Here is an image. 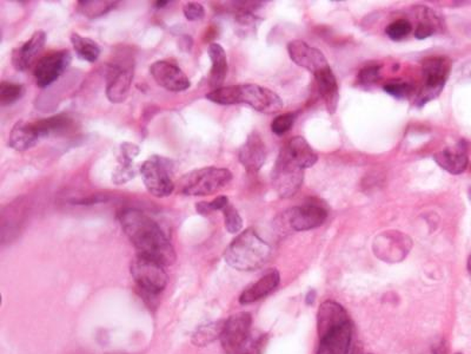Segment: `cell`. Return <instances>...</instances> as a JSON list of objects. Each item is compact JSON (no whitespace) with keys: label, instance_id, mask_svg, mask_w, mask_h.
Returning a JSON list of instances; mask_svg holds the SVG:
<instances>
[{"label":"cell","instance_id":"cell-39","mask_svg":"<svg viewBox=\"0 0 471 354\" xmlns=\"http://www.w3.org/2000/svg\"><path fill=\"white\" fill-rule=\"evenodd\" d=\"M236 354H261V345L259 342H247L242 350Z\"/></svg>","mask_w":471,"mask_h":354},{"label":"cell","instance_id":"cell-25","mask_svg":"<svg viewBox=\"0 0 471 354\" xmlns=\"http://www.w3.org/2000/svg\"><path fill=\"white\" fill-rule=\"evenodd\" d=\"M283 149L288 152L289 156L303 169L311 168L317 163V154L313 152L308 141L302 136H296L290 139L288 143L284 145Z\"/></svg>","mask_w":471,"mask_h":354},{"label":"cell","instance_id":"cell-2","mask_svg":"<svg viewBox=\"0 0 471 354\" xmlns=\"http://www.w3.org/2000/svg\"><path fill=\"white\" fill-rule=\"evenodd\" d=\"M206 99L221 106L247 104L263 114L271 115L283 109L282 98L270 88L257 84L229 85L206 93Z\"/></svg>","mask_w":471,"mask_h":354},{"label":"cell","instance_id":"cell-14","mask_svg":"<svg viewBox=\"0 0 471 354\" xmlns=\"http://www.w3.org/2000/svg\"><path fill=\"white\" fill-rule=\"evenodd\" d=\"M150 73L159 86L171 93H183L191 86L185 72L170 60H157L151 64Z\"/></svg>","mask_w":471,"mask_h":354},{"label":"cell","instance_id":"cell-41","mask_svg":"<svg viewBox=\"0 0 471 354\" xmlns=\"http://www.w3.org/2000/svg\"><path fill=\"white\" fill-rule=\"evenodd\" d=\"M434 354H446V347L444 342L438 344L434 347Z\"/></svg>","mask_w":471,"mask_h":354},{"label":"cell","instance_id":"cell-18","mask_svg":"<svg viewBox=\"0 0 471 354\" xmlns=\"http://www.w3.org/2000/svg\"><path fill=\"white\" fill-rule=\"evenodd\" d=\"M348 322H350L348 313L337 303L328 300L319 306L317 313V332L319 339L333 333Z\"/></svg>","mask_w":471,"mask_h":354},{"label":"cell","instance_id":"cell-27","mask_svg":"<svg viewBox=\"0 0 471 354\" xmlns=\"http://www.w3.org/2000/svg\"><path fill=\"white\" fill-rule=\"evenodd\" d=\"M71 43L78 58L88 63H95L100 56V47L95 40L80 36L78 32L71 34Z\"/></svg>","mask_w":471,"mask_h":354},{"label":"cell","instance_id":"cell-11","mask_svg":"<svg viewBox=\"0 0 471 354\" xmlns=\"http://www.w3.org/2000/svg\"><path fill=\"white\" fill-rule=\"evenodd\" d=\"M72 56L70 51H53L38 60L34 69L36 84L39 88H47L53 84L59 77L67 71L71 64Z\"/></svg>","mask_w":471,"mask_h":354},{"label":"cell","instance_id":"cell-17","mask_svg":"<svg viewBox=\"0 0 471 354\" xmlns=\"http://www.w3.org/2000/svg\"><path fill=\"white\" fill-rule=\"evenodd\" d=\"M238 160L247 173H258L262 169L267 160V148L259 134L252 132L247 136L245 143L239 149Z\"/></svg>","mask_w":471,"mask_h":354},{"label":"cell","instance_id":"cell-32","mask_svg":"<svg viewBox=\"0 0 471 354\" xmlns=\"http://www.w3.org/2000/svg\"><path fill=\"white\" fill-rule=\"evenodd\" d=\"M411 30H413V25L410 21L407 19H398L387 26L385 34H388L389 38L391 40L398 42L404 39L411 32Z\"/></svg>","mask_w":471,"mask_h":354},{"label":"cell","instance_id":"cell-13","mask_svg":"<svg viewBox=\"0 0 471 354\" xmlns=\"http://www.w3.org/2000/svg\"><path fill=\"white\" fill-rule=\"evenodd\" d=\"M252 318L250 313L241 312L230 316L224 324L221 342L228 354H236L249 342Z\"/></svg>","mask_w":471,"mask_h":354},{"label":"cell","instance_id":"cell-24","mask_svg":"<svg viewBox=\"0 0 471 354\" xmlns=\"http://www.w3.org/2000/svg\"><path fill=\"white\" fill-rule=\"evenodd\" d=\"M42 139L34 127V122L27 123L19 121L13 126L9 135V145L13 150L26 152L38 143Z\"/></svg>","mask_w":471,"mask_h":354},{"label":"cell","instance_id":"cell-28","mask_svg":"<svg viewBox=\"0 0 471 354\" xmlns=\"http://www.w3.org/2000/svg\"><path fill=\"white\" fill-rule=\"evenodd\" d=\"M34 124L37 129L38 134L43 139L46 136L59 134V132L67 130L72 126V119L67 115L59 114L44 118V119H39L37 122H34Z\"/></svg>","mask_w":471,"mask_h":354},{"label":"cell","instance_id":"cell-23","mask_svg":"<svg viewBox=\"0 0 471 354\" xmlns=\"http://www.w3.org/2000/svg\"><path fill=\"white\" fill-rule=\"evenodd\" d=\"M208 57L211 59V70L208 76V83L210 86L215 88H221L224 83L226 76H228V58L224 47L219 45L218 43H211L208 45Z\"/></svg>","mask_w":471,"mask_h":354},{"label":"cell","instance_id":"cell-5","mask_svg":"<svg viewBox=\"0 0 471 354\" xmlns=\"http://www.w3.org/2000/svg\"><path fill=\"white\" fill-rule=\"evenodd\" d=\"M139 172L146 190L154 198H167L175 191V165L170 158L154 155L143 162Z\"/></svg>","mask_w":471,"mask_h":354},{"label":"cell","instance_id":"cell-35","mask_svg":"<svg viewBox=\"0 0 471 354\" xmlns=\"http://www.w3.org/2000/svg\"><path fill=\"white\" fill-rule=\"evenodd\" d=\"M229 204V198L226 196V195H219L217 198H213V201H210V202H204V201L197 202L196 211L200 215H208L213 211H224Z\"/></svg>","mask_w":471,"mask_h":354},{"label":"cell","instance_id":"cell-33","mask_svg":"<svg viewBox=\"0 0 471 354\" xmlns=\"http://www.w3.org/2000/svg\"><path fill=\"white\" fill-rule=\"evenodd\" d=\"M223 215H224L226 231L230 234H239L243 228V219L242 216L239 215L237 209L232 204H229L223 211Z\"/></svg>","mask_w":471,"mask_h":354},{"label":"cell","instance_id":"cell-42","mask_svg":"<svg viewBox=\"0 0 471 354\" xmlns=\"http://www.w3.org/2000/svg\"><path fill=\"white\" fill-rule=\"evenodd\" d=\"M315 296H316V293H315V291H311L309 292L308 294H306V298H305V303H306V305H309V306H311V305L315 303Z\"/></svg>","mask_w":471,"mask_h":354},{"label":"cell","instance_id":"cell-10","mask_svg":"<svg viewBox=\"0 0 471 354\" xmlns=\"http://www.w3.org/2000/svg\"><path fill=\"white\" fill-rule=\"evenodd\" d=\"M134 80V60L118 57L106 70V97L111 103H121L128 97Z\"/></svg>","mask_w":471,"mask_h":354},{"label":"cell","instance_id":"cell-16","mask_svg":"<svg viewBox=\"0 0 471 354\" xmlns=\"http://www.w3.org/2000/svg\"><path fill=\"white\" fill-rule=\"evenodd\" d=\"M45 43V31L43 30L36 31L29 40L23 43L21 45L12 51L11 62H12L13 68L21 72L27 71L29 68H32V65L37 60L38 56L42 54Z\"/></svg>","mask_w":471,"mask_h":354},{"label":"cell","instance_id":"cell-22","mask_svg":"<svg viewBox=\"0 0 471 354\" xmlns=\"http://www.w3.org/2000/svg\"><path fill=\"white\" fill-rule=\"evenodd\" d=\"M352 327L351 322L343 324L342 327L328 334L321 339V345L317 354H349L351 347Z\"/></svg>","mask_w":471,"mask_h":354},{"label":"cell","instance_id":"cell-26","mask_svg":"<svg viewBox=\"0 0 471 354\" xmlns=\"http://www.w3.org/2000/svg\"><path fill=\"white\" fill-rule=\"evenodd\" d=\"M317 80L318 90L321 93L323 101L326 103V109L329 114L334 115L337 110L338 101H339V88H338L337 80L335 77L331 68L326 71L321 72L315 76Z\"/></svg>","mask_w":471,"mask_h":354},{"label":"cell","instance_id":"cell-19","mask_svg":"<svg viewBox=\"0 0 471 354\" xmlns=\"http://www.w3.org/2000/svg\"><path fill=\"white\" fill-rule=\"evenodd\" d=\"M434 160L441 168L452 175H459L468 168V144L459 141L454 147L446 148L442 152L435 154Z\"/></svg>","mask_w":471,"mask_h":354},{"label":"cell","instance_id":"cell-1","mask_svg":"<svg viewBox=\"0 0 471 354\" xmlns=\"http://www.w3.org/2000/svg\"><path fill=\"white\" fill-rule=\"evenodd\" d=\"M119 224L138 254L171 266L176 260L175 248L159 224L138 209H125L119 214Z\"/></svg>","mask_w":471,"mask_h":354},{"label":"cell","instance_id":"cell-20","mask_svg":"<svg viewBox=\"0 0 471 354\" xmlns=\"http://www.w3.org/2000/svg\"><path fill=\"white\" fill-rule=\"evenodd\" d=\"M139 155V147L131 142L121 144L118 155V165L113 170L112 182L117 186L125 185L136 176L134 161Z\"/></svg>","mask_w":471,"mask_h":354},{"label":"cell","instance_id":"cell-31","mask_svg":"<svg viewBox=\"0 0 471 354\" xmlns=\"http://www.w3.org/2000/svg\"><path fill=\"white\" fill-rule=\"evenodd\" d=\"M25 93L24 85L3 80L0 83V103L1 106H11L19 101Z\"/></svg>","mask_w":471,"mask_h":354},{"label":"cell","instance_id":"cell-12","mask_svg":"<svg viewBox=\"0 0 471 354\" xmlns=\"http://www.w3.org/2000/svg\"><path fill=\"white\" fill-rule=\"evenodd\" d=\"M411 247V239L397 231L382 233L376 237L372 245L376 257L385 262H400L404 260Z\"/></svg>","mask_w":471,"mask_h":354},{"label":"cell","instance_id":"cell-36","mask_svg":"<svg viewBox=\"0 0 471 354\" xmlns=\"http://www.w3.org/2000/svg\"><path fill=\"white\" fill-rule=\"evenodd\" d=\"M296 119V115L293 113H289V114H283L276 117L271 123V130L274 134L277 136H282L288 132L291 129L293 123Z\"/></svg>","mask_w":471,"mask_h":354},{"label":"cell","instance_id":"cell-38","mask_svg":"<svg viewBox=\"0 0 471 354\" xmlns=\"http://www.w3.org/2000/svg\"><path fill=\"white\" fill-rule=\"evenodd\" d=\"M183 13L188 21H200L205 16L204 6L196 1H189L183 6Z\"/></svg>","mask_w":471,"mask_h":354},{"label":"cell","instance_id":"cell-9","mask_svg":"<svg viewBox=\"0 0 471 354\" xmlns=\"http://www.w3.org/2000/svg\"><path fill=\"white\" fill-rule=\"evenodd\" d=\"M165 266L160 262L137 254L130 265V272L134 283L144 293L157 295L165 290L167 285V273Z\"/></svg>","mask_w":471,"mask_h":354},{"label":"cell","instance_id":"cell-15","mask_svg":"<svg viewBox=\"0 0 471 354\" xmlns=\"http://www.w3.org/2000/svg\"><path fill=\"white\" fill-rule=\"evenodd\" d=\"M288 52L293 63L300 68H304L316 76L321 72L330 69L328 59L322 51L316 47H310L303 40H292L289 43Z\"/></svg>","mask_w":471,"mask_h":354},{"label":"cell","instance_id":"cell-8","mask_svg":"<svg viewBox=\"0 0 471 354\" xmlns=\"http://www.w3.org/2000/svg\"><path fill=\"white\" fill-rule=\"evenodd\" d=\"M271 182L276 193L282 198L296 195L304 182V169L297 165L283 148L272 169Z\"/></svg>","mask_w":471,"mask_h":354},{"label":"cell","instance_id":"cell-45","mask_svg":"<svg viewBox=\"0 0 471 354\" xmlns=\"http://www.w3.org/2000/svg\"><path fill=\"white\" fill-rule=\"evenodd\" d=\"M456 354H462V353H456Z\"/></svg>","mask_w":471,"mask_h":354},{"label":"cell","instance_id":"cell-40","mask_svg":"<svg viewBox=\"0 0 471 354\" xmlns=\"http://www.w3.org/2000/svg\"><path fill=\"white\" fill-rule=\"evenodd\" d=\"M462 75L466 80H471V60L464 64L462 68Z\"/></svg>","mask_w":471,"mask_h":354},{"label":"cell","instance_id":"cell-21","mask_svg":"<svg viewBox=\"0 0 471 354\" xmlns=\"http://www.w3.org/2000/svg\"><path fill=\"white\" fill-rule=\"evenodd\" d=\"M280 275L278 270H272L267 272V274L259 279L257 283L247 287L245 291L243 292L239 296V303L242 305H249L263 299L271 292L275 291L280 285Z\"/></svg>","mask_w":471,"mask_h":354},{"label":"cell","instance_id":"cell-43","mask_svg":"<svg viewBox=\"0 0 471 354\" xmlns=\"http://www.w3.org/2000/svg\"><path fill=\"white\" fill-rule=\"evenodd\" d=\"M169 4H170L169 0H162V1L159 0V1H156V3H154V6H156L157 9H163V8H165V6Z\"/></svg>","mask_w":471,"mask_h":354},{"label":"cell","instance_id":"cell-34","mask_svg":"<svg viewBox=\"0 0 471 354\" xmlns=\"http://www.w3.org/2000/svg\"><path fill=\"white\" fill-rule=\"evenodd\" d=\"M384 90L392 97L397 98V99H404V98H409L413 95L415 88H413V84L407 83V82L394 80V82H389L388 84L384 85Z\"/></svg>","mask_w":471,"mask_h":354},{"label":"cell","instance_id":"cell-6","mask_svg":"<svg viewBox=\"0 0 471 354\" xmlns=\"http://www.w3.org/2000/svg\"><path fill=\"white\" fill-rule=\"evenodd\" d=\"M326 217L328 211L321 204L304 203L283 211L276 220V226L282 233L305 232L321 227Z\"/></svg>","mask_w":471,"mask_h":354},{"label":"cell","instance_id":"cell-44","mask_svg":"<svg viewBox=\"0 0 471 354\" xmlns=\"http://www.w3.org/2000/svg\"><path fill=\"white\" fill-rule=\"evenodd\" d=\"M468 272H469V274L471 276V255L469 257V260H468Z\"/></svg>","mask_w":471,"mask_h":354},{"label":"cell","instance_id":"cell-30","mask_svg":"<svg viewBox=\"0 0 471 354\" xmlns=\"http://www.w3.org/2000/svg\"><path fill=\"white\" fill-rule=\"evenodd\" d=\"M117 1H108V0H95V1L83 0V1H78V9L85 17L95 19L109 13L111 10L117 6Z\"/></svg>","mask_w":471,"mask_h":354},{"label":"cell","instance_id":"cell-3","mask_svg":"<svg viewBox=\"0 0 471 354\" xmlns=\"http://www.w3.org/2000/svg\"><path fill=\"white\" fill-rule=\"evenodd\" d=\"M270 257L271 247L252 228L239 233L224 253L226 263L242 272L262 268Z\"/></svg>","mask_w":471,"mask_h":354},{"label":"cell","instance_id":"cell-4","mask_svg":"<svg viewBox=\"0 0 471 354\" xmlns=\"http://www.w3.org/2000/svg\"><path fill=\"white\" fill-rule=\"evenodd\" d=\"M232 173L229 169L206 167L185 174L180 180V191L186 196H208L229 185Z\"/></svg>","mask_w":471,"mask_h":354},{"label":"cell","instance_id":"cell-7","mask_svg":"<svg viewBox=\"0 0 471 354\" xmlns=\"http://www.w3.org/2000/svg\"><path fill=\"white\" fill-rule=\"evenodd\" d=\"M450 71L451 60L448 57H430L423 62V85L417 93L416 106L422 108L441 95Z\"/></svg>","mask_w":471,"mask_h":354},{"label":"cell","instance_id":"cell-37","mask_svg":"<svg viewBox=\"0 0 471 354\" xmlns=\"http://www.w3.org/2000/svg\"><path fill=\"white\" fill-rule=\"evenodd\" d=\"M381 73V65L378 64H369L365 68L359 71V83L363 85H372L378 80Z\"/></svg>","mask_w":471,"mask_h":354},{"label":"cell","instance_id":"cell-29","mask_svg":"<svg viewBox=\"0 0 471 354\" xmlns=\"http://www.w3.org/2000/svg\"><path fill=\"white\" fill-rule=\"evenodd\" d=\"M224 324L226 321H215V322L200 326L192 335V342L198 347L210 345L211 342L217 340L218 338H221Z\"/></svg>","mask_w":471,"mask_h":354}]
</instances>
